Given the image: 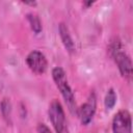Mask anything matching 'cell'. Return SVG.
<instances>
[{
    "instance_id": "1",
    "label": "cell",
    "mask_w": 133,
    "mask_h": 133,
    "mask_svg": "<svg viewBox=\"0 0 133 133\" xmlns=\"http://www.w3.org/2000/svg\"><path fill=\"white\" fill-rule=\"evenodd\" d=\"M52 78H53V81H54L56 87L60 91L71 113L77 114L78 107H77V104L75 101V95H74V91L69 83V80H68L64 70L60 66L53 68L52 69Z\"/></svg>"
},
{
    "instance_id": "2",
    "label": "cell",
    "mask_w": 133,
    "mask_h": 133,
    "mask_svg": "<svg viewBox=\"0 0 133 133\" xmlns=\"http://www.w3.org/2000/svg\"><path fill=\"white\" fill-rule=\"evenodd\" d=\"M108 52L115 64L118 68V71L123 78L130 81L132 78V61L130 56L123 50L121 41L118 38H114L108 47Z\"/></svg>"
},
{
    "instance_id": "3",
    "label": "cell",
    "mask_w": 133,
    "mask_h": 133,
    "mask_svg": "<svg viewBox=\"0 0 133 133\" xmlns=\"http://www.w3.org/2000/svg\"><path fill=\"white\" fill-rule=\"evenodd\" d=\"M48 116L56 133H69L65 113L61 103L58 100L54 99L50 103L48 108Z\"/></svg>"
},
{
    "instance_id": "4",
    "label": "cell",
    "mask_w": 133,
    "mask_h": 133,
    "mask_svg": "<svg viewBox=\"0 0 133 133\" xmlns=\"http://www.w3.org/2000/svg\"><path fill=\"white\" fill-rule=\"evenodd\" d=\"M96 110H97V97L95 91H91L88 95L86 101L77 110V114L83 126H87L91 122V119L95 116Z\"/></svg>"
},
{
    "instance_id": "5",
    "label": "cell",
    "mask_w": 133,
    "mask_h": 133,
    "mask_svg": "<svg viewBox=\"0 0 133 133\" xmlns=\"http://www.w3.org/2000/svg\"><path fill=\"white\" fill-rule=\"evenodd\" d=\"M131 114L127 109L118 110L112 118V133H132Z\"/></svg>"
},
{
    "instance_id": "6",
    "label": "cell",
    "mask_w": 133,
    "mask_h": 133,
    "mask_svg": "<svg viewBox=\"0 0 133 133\" xmlns=\"http://www.w3.org/2000/svg\"><path fill=\"white\" fill-rule=\"evenodd\" d=\"M26 63L28 68L36 75L44 74L48 69V61L46 56L38 50H33L26 56Z\"/></svg>"
},
{
    "instance_id": "7",
    "label": "cell",
    "mask_w": 133,
    "mask_h": 133,
    "mask_svg": "<svg viewBox=\"0 0 133 133\" xmlns=\"http://www.w3.org/2000/svg\"><path fill=\"white\" fill-rule=\"evenodd\" d=\"M58 32H59V36H60V39L65 48V50L70 53V54H73L75 51H76V46H75V42L70 33V30L68 28V26L64 24V23H60L58 25Z\"/></svg>"
},
{
    "instance_id": "8",
    "label": "cell",
    "mask_w": 133,
    "mask_h": 133,
    "mask_svg": "<svg viewBox=\"0 0 133 133\" xmlns=\"http://www.w3.org/2000/svg\"><path fill=\"white\" fill-rule=\"evenodd\" d=\"M26 19L30 25V28L31 30L34 32V33H39L43 29V26H42V21L38 17V15H36L35 12H28L26 15Z\"/></svg>"
},
{
    "instance_id": "9",
    "label": "cell",
    "mask_w": 133,
    "mask_h": 133,
    "mask_svg": "<svg viewBox=\"0 0 133 133\" xmlns=\"http://www.w3.org/2000/svg\"><path fill=\"white\" fill-rule=\"evenodd\" d=\"M116 100H117V97H116V94H115L114 89L109 88L106 96H105V99H104L105 107L107 109H112L116 104Z\"/></svg>"
},
{
    "instance_id": "10",
    "label": "cell",
    "mask_w": 133,
    "mask_h": 133,
    "mask_svg": "<svg viewBox=\"0 0 133 133\" xmlns=\"http://www.w3.org/2000/svg\"><path fill=\"white\" fill-rule=\"evenodd\" d=\"M0 107H1V111H2V115L4 116L5 119H10V115H11V104L9 102L8 99L4 98L2 101H1V104H0Z\"/></svg>"
},
{
    "instance_id": "11",
    "label": "cell",
    "mask_w": 133,
    "mask_h": 133,
    "mask_svg": "<svg viewBox=\"0 0 133 133\" xmlns=\"http://www.w3.org/2000/svg\"><path fill=\"white\" fill-rule=\"evenodd\" d=\"M36 132L37 133H52V131L50 130V128L44 124V123H39L36 127Z\"/></svg>"
},
{
    "instance_id": "12",
    "label": "cell",
    "mask_w": 133,
    "mask_h": 133,
    "mask_svg": "<svg viewBox=\"0 0 133 133\" xmlns=\"http://www.w3.org/2000/svg\"><path fill=\"white\" fill-rule=\"evenodd\" d=\"M25 5H31V6H34V5H36V2L35 1H31V2H28V1H24L23 2Z\"/></svg>"
},
{
    "instance_id": "13",
    "label": "cell",
    "mask_w": 133,
    "mask_h": 133,
    "mask_svg": "<svg viewBox=\"0 0 133 133\" xmlns=\"http://www.w3.org/2000/svg\"><path fill=\"white\" fill-rule=\"evenodd\" d=\"M85 6H89V5H92L94 4V2H91V1H88V2H84L83 3Z\"/></svg>"
}]
</instances>
